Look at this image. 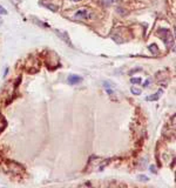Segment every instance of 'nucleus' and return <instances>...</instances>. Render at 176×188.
Returning a JSON list of instances; mask_svg holds the SVG:
<instances>
[{
    "label": "nucleus",
    "instance_id": "obj_8",
    "mask_svg": "<svg viewBox=\"0 0 176 188\" xmlns=\"http://www.w3.org/2000/svg\"><path fill=\"white\" fill-rule=\"evenodd\" d=\"M149 49H150V52H152L153 54H155V56L159 53V48H157V46H156L155 44L150 45V46H149Z\"/></svg>",
    "mask_w": 176,
    "mask_h": 188
},
{
    "label": "nucleus",
    "instance_id": "obj_9",
    "mask_svg": "<svg viewBox=\"0 0 176 188\" xmlns=\"http://www.w3.org/2000/svg\"><path fill=\"white\" fill-rule=\"evenodd\" d=\"M119 1H121V0H102V2H103L106 6H109L113 2H119Z\"/></svg>",
    "mask_w": 176,
    "mask_h": 188
},
{
    "label": "nucleus",
    "instance_id": "obj_4",
    "mask_svg": "<svg viewBox=\"0 0 176 188\" xmlns=\"http://www.w3.org/2000/svg\"><path fill=\"white\" fill-rule=\"evenodd\" d=\"M40 4H41L42 6H45L46 8H49L51 11H53V12L58 11V6L54 5V4H52V2H48L47 0H41V1H40Z\"/></svg>",
    "mask_w": 176,
    "mask_h": 188
},
{
    "label": "nucleus",
    "instance_id": "obj_13",
    "mask_svg": "<svg viewBox=\"0 0 176 188\" xmlns=\"http://www.w3.org/2000/svg\"><path fill=\"white\" fill-rule=\"evenodd\" d=\"M139 180H141V181H143V180H144V181H148V177H144V175H140V177H139Z\"/></svg>",
    "mask_w": 176,
    "mask_h": 188
},
{
    "label": "nucleus",
    "instance_id": "obj_11",
    "mask_svg": "<svg viewBox=\"0 0 176 188\" xmlns=\"http://www.w3.org/2000/svg\"><path fill=\"white\" fill-rule=\"evenodd\" d=\"M132 93H134V94H136V95H139V94H141V89L139 88H135V87H132Z\"/></svg>",
    "mask_w": 176,
    "mask_h": 188
},
{
    "label": "nucleus",
    "instance_id": "obj_6",
    "mask_svg": "<svg viewBox=\"0 0 176 188\" xmlns=\"http://www.w3.org/2000/svg\"><path fill=\"white\" fill-rule=\"evenodd\" d=\"M82 81V78L79 77V75H69L68 77V82L71 85H75L77 82H81Z\"/></svg>",
    "mask_w": 176,
    "mask_h": 188
},
{
    "label": "nucleus",
    "instance_id": "obj_5",
    "mask_svg": "<svg viewBox=\"0 0 176 188\" xmlns=\"http://www.w3.org/2000/svg\"><path fill=\"white\" fill-rule=\"evenodd\" d=\"M55 33L59 35V38H61L65 43H67V44H69L71 46H73L72 45V43H71V40H69V37H68V34L66 33V32H61V31H58V30H55Z\"/></svg>",
    "mask_w": 176,
    "mask_h": 188
},
{
    "label": "nucleus",
    "instance_id": "obj_12",
    "mask_svg": "<svg viewBox=\"0 0 176 188\" xmlns=\"http://www.w3.org/2000/svg\"><path fill=\"white\" fill-rule=\"evenodd\" d=\"M0 14H4V15H6V14H7L6 8H5L4 6H1V5H0Z\"/></svg>",
    "mask_w": 176,
    "mask_h": 188
},
{
    "label": "nucleus",
    "instance_id": "obj_14",
    "mask_svg": "<svg viewBox=\"0 0 176 188\" xmlns=\"http://www.w3.org/2000/svg\"><path fill=\"white\" fill-rule=\"evenodd\" d=\"M150 172H152V173H156V169H155V167H154V166L150 167Z\"/></svg>",
    "mask_w": 176,
    "mask_h": 188
},
{
    "label": "nucleus",
    "instance_id": "obj_3",
    "mask_svg": "<svg viewBox=\"0 0 176 188\" xmlns=\"http://www.w3.org/2000/svg\"><path fill=\"white\" fill-rule=\"evenodd\" d=\"M7 169L11 172L12 174H21L24 172V167L20 166L18 162H14V161H7Z\"/></svg>",
    "mask_w": 176,
    "mask_h": 188
},
{
    "label": "nucleus",
    "instance_id": "obj_16",
    "mask_svg": "<svg viewBox=\"0 0 176 188\" xmlns=\"http://www.w3.org/2000/svg\"><path fill=\"white\" fill-rule=\"evenodd\" d=\"M72 1H74V2H79V1H82V0H72Z\"/></svg>",
    "mask_w": 176,
    "mask_h": 188
},
{
    "label": "nucleus",
    "instance_id": "obj_2",
    "mask_svg": "<svg viewBox=\"0 0 176 188\" xmlns=\"http://www.w3.org/2000/svg\"><path fill=\"white\" fill-rule=\"evenodd\" d=\"M157 33L162 37L161 39H163V41L165 43V45H167L168 47H170V45L173 44V35L170 33V31H169V30H165V28H160Z\"/></svg>",
    "mask_w": 176,
    "mask_h": 188
},
{
    "label": "nucleus",
    "instance_id": "obj_1",
    "mask_svg": "<svg viewBox=\"0 0 176 188\" xmlns=\"http://www.w3.org/2000/svg\"><path fill=\"white\" fill-rule=\"evenodd\" d=\"M93 12L88 8H80L75 12L74 14V18L77 20H88V19H92L93 18Z\"/></svg>",
    "mask_w": 176,
    "mask_h": 188
},
{
    "label": "nucleus",
    "instance_id": "obj_15",
    "mask_svg": "<svg viewBox=\"0 0 176 188\" xmlns=\"http://www.w3.org/2000/svg\"><path fill=\"white\" fill-rule=\"evenodd\" d=\"M148 84H149V81H148V80H147V81H146V82H144V85H143V86H144V87H147V86H148Z\"/></svg>",
    "mask_w": 176,
    "mask_h": 188
},
{
    "label": "nucleus",
    "instance_id": "obj_10",
    "mask_svg": "<svg viewBox=\"0 0 176 188\" xmlns=\"http://www.w3.org/2000/svg\"><path fill=\"white\" fill-rule=\"evenodd\" d=\"M141 81H142L141 78H132V79H130V82H132V84H140Z\"/></svg>",
    "mask_w": 176,
    "mask_h": 188
},
{
    "label": "nucleus",
    "instance_id": "obj_7",
    "mask_svg": "<svg viewBox=\"0 0 176 188\" xmlns=\"http://www.w3.org/2000/svg\"><path fill=\"white\" fill-rule=\"evenodd\" d=\"M161 93H162V91H159V92H157L156 94H154V95H150V97H148V98H147V100H148V101H152V100H153V101H155V100H157L159 98H160Z\"/></svg>",
    "mask_w": 176,
    "mask_h": 188
}]
</instances>
